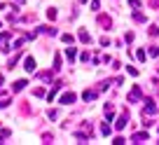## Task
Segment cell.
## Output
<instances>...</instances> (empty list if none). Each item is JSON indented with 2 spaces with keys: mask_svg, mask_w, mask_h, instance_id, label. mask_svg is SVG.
Instances as JSON below:
<instances>
[{
  "mask_svg": "<svg viewBox=\"0 0 159 145\" xmlns=\"http://www.w3.org/2000/svg\"><path fill=\"white\" fill-rule=\"evenodd\" d=\"M98 26H101L103 30H108L110 26H112V19H110V16H105V14H101V16H98Z\"/></svg>",
  "mask_w": 159,
  "mask_h": 145,
  "instance_id": "obj_6",
  "label": "cell"
},
{
  "mask_svg": "<svg viewBox=\"0 0 159 145\" xmlns=\"http://www.w3.org/2000/svg\"><path fill=\"white\" fill-rule=\"evenodd\" d=\"M24 68H26V73H35V70H38V61H35L33 56H26Z\"/></svg>",
  "mask_w": 159,
  "mask_h": 145,
  "instance_id": "obj_3",
  "label": "cell"
},
{
  "mask_svg": "<svg viewBox=\"0 0 159 145\" xmlns=\"http://www.w3.org/2000/svg\"><path fill=\"white\" fill-rule=\"evenodd\" d=\"M126 124H129V112H124L122 117H117V122H115V129H117V131H122Z\"/></svg>",
  "mask_w": 159,
  "mask_h": 145,
  "instance_id": "obj_5",
  "label": "cell"
},
{
  "mask_svg": "<svg viewBox=\"0 0 159 145\" xmlns=\"http://www.w3.org/2000/svg\"><path fill=\"white\" fill-rule=\"evenodd\" d=\"M75 98H77V96H75L73 91H66V94L61 96V101H59V103H61V105H73V103H75Z\"/></svg>",
  "mask_w": 159,
  "mask_h": 145,
  "instance_id": "obj_4",
  "label": "cell"
},
{
  "mask_svg": "<svg viewBox=\"0 0 159 145\" xmlns=\"http://www.w3.org/2000/svg\"><path fill=\"white\" fill-rule=\"evenodd\" d=\"M145 140H150V136H148V131H140V134H134L131 136V143H145Z\"/></svg>",
  "mask_w": 159,
  "mask_h": 145,
  "instance_id": "obj_7",
  "label": "cell"
},
{
  "mask_svg": "<svg viewBox=\"0 0 159 145\" xmlns=\"http://www.w3.org/2000/svg\"><path fill=\"white\" fill-rule=\"evenodd\" d=\"M47 16H49V19H52V21H54V19H56V10H54V7H49V10H47Z\"/></svg>",
  "mask_w": 159,
  "mask_h": 145,
  "instance_id": "obj_21",
  "label": "cell"
},
{
  "mask_svg": "<svg viewBox=\"0 0 159 145\" xmlns=\"http://www.w3.org/2000/svg\"><path fill=\"white\" fill-rule=\"evenodd\" d=\"M124 42H134V33H126L124 35Z\"/></svg>",
  "mask_w": 159,
  "mask_h": 145,
  "instance_id": "obj_30",
  "label": "cell"
},
{
  "mask_svg": "<svg viewBox=\"0 0 159 145\" xmlns=\"http://www.w3.org/2000/svg\"><path fill=\"white\" fill-rule=\"evenodd\" d=\"M61 40H63L66 45H73V42H75V38H73L70 33H63V35H61Z\"/></svg>",
  "mask_w": 159,
  "mask_h": 145,
  "instance_id": "obj_14",
  "label": "cell"
},
{
  "mask_svg": "<svg viewBox=\"0 0 159 145\" xmlns=\"http://www.w3.org/2000/svg\"><path fill=\"white\" fill-rule=\"evenodd\" d=\"M150 56H159V47H154V45L150 47Z\"/></svg>",
  "mask_w": 159,
  "mask_h": 145,
  "instance_id": "obj_24",
  "label": "cell"
},
{
  "mask_svg": "<svg viewBox=\"0 0 159 145\" xmlns=\"http://www.w3.org/2000/svg\"><path fill=\"white\" fill-rule=\"evenodd\" d=\"M80 42H84V45H91V35H89V30H87V28L80 30Z\"/></svg>",
  "mask_w": 159,
  "mask_h": 145,
  "instance_id": "obj_10",
  "label": "cell"
},
{
  "mask_svg": "<svg viewBox=\"0 0 159 145\" xmlns=\"http://www.w3.org/2000/svg\"><path fill=\"white\" fill-rule=\"evenodd\" d=\"M145 56H148V54H145V49H138V52H136V59H138V61H145Z\"/></svg>",
  "mask_w": 159,
  "mask_h": 145,
  "instance_id": "obj_20",
  "label": "cell"
},
{
  "mask_svg": "<svg viewBox=\"0 0 159 145\" xmlns=\"http://www.w3.org/2000/svg\"><path fill=\"white\" fill-rule=\"evenodd\" d=\"M143 103H145V108H143V115H154V112H157V105H154V101L152 98H145L143 101Z\"/></svg>",
  "mask_w": 159,
  "mask_h": 145,
  "instance_id": "obj_2",
  "label": "cell"
},
{
  "mask_svg": "<svg viewBox=\"0 0 159 145\" xmlns=\"http://www.w3.org/2000/svg\"><path fill=\"white\" fill-rule=\"evenodd\" d=\"M126 73H129V75H134V77H136V75H138V70H136V68H134V66H126Z\"/></svg>",
  "mask_w": 159,
  "mask_h": 145,
  "instance_id": "obj_22",
  "label": "cell"
},
{
  "mask_svg": "<svg viewBox=\"0 0 159 145\" xmlns=\"http://www.w3.org/2000/svg\"><path fill=\"white\" fill-rule=\"evenodd\" d=\"M140 98H143V89H140V84H134V89L129 91L126 101H129V103H138Z\"/></svg>",
  "mask_w": 159,
  "mask_h": 145,
  "instance_id": "obj_1",
  "label": "cell"
},
{
  "mask_svg": "<svg viewBox=\"0 0 159 145\" xmlns=\"http://www.w3.org/2000/svg\"><path fill=\"white\" fill-rule=\"evenodd\" d=\"M101 47H110V38H101Z\"/></svg>",
  "mask_w": 159,
  "mask_h": 145,
  "instance_id": "obj_27",
  "label": "cell"
},
{
  "mask_svg": "<svg viewBox=\"0 0 159 145\" xmlns=\"http://www.w3.org/2000/svg\"><path fill=\"white\" fill-rule=\"evenodd\" d=\"M40 33H47V35H56L54 26H40Z\"/></svg>",
  "mask_w": 159,
  "mask_h": 145,
  "instance_id": "obj_12",
  "label": "cell"
},
{
  "mask_svg": "<svg viewBox=\"0 0 159 145\" xmlns=\"http://www.w3.org/2000/svg\"><path fill=\"white\" fill-rule=\"evenodd\" d=\"M150 5H152V7H159V0H150Z\"/></svg>",
  "mask_w": 159,
  "mask_h": 145,
  "instance_id": "obj_31",
  "label": "cell"
},
{
  "mask_svg": "<svg viewBox=\"0 0 159 145\" xmlns=\"http://www.w3.org/2000/svg\"><path fill=\"white\" fill-rule=\"evenodd\" d=\"M96 94H98V91H94V89H84V91H82V101H87V103H91V101L96 98Z\"/></svg>",
  "mask_w": 159,
  "mask_h": 145,
  "instance_id": "obj_8",
  "label": "cell"
},
{
  "mask_svg": "<svg viewBox=\"0 0 159 145\" xmlns=\"http://www.w3.org/2000/svg\"><path fill=\"white\" fill-rule=\"evenodd\" d=\"M80 2H87V0H80Z\"/></svg>",
  "mask_w": 159,
  "mask_h": 145,
  "instance_id": "obj_33",
  "label": "cell"
},
{
  "mask_svg": "<svg viewBox=\"0 0 159 145\" xmlns=\"http://www.w3.org/2000/svg\"><path fill=\"white\" fill-rule=\"evenodd\" d=\"M40 80L49 82V80H52V70H45V73H40Z\"/></svg>",
  "mask_w": 159,
  "mask_h": 145,
  "instance_id": "obj_17",
  "label": "cell"
},
{
  "mask_svg": "<svg viewBox=\"0 0 159 145\" xmlns=\"http://www.w3.org/2000/svg\"><path fill=\"white\" fill-rule=\"evenodd\" d=\"M47 91L42 89V87H38V89H33V96H38V98H42V96H45Z\"/></svg>",
  "mask_w": 159,
  "mask_h": 145,
  "instance_id": "obj_18",
  "label": "cell"
},
{
  "mask_svg": "<svg viewBox=\"0 0 159 145\" xmlns=\"http://www.w3.org/2000/svg\"><path fill=\"white\" fill-rule=\"evenodd\" d=\"M75 56H77V49H75L73 45H70V47H66V59H68L70 63H73V61H75Z\"/></svg>",
  "mask_w": 159,
  "mask_h": 145,
  "instance_id": "obj_11",
  "label": "cell"
},
{
  "mask_svg": "<svg viewBox=\"0 0 159 145\" xmlns=\"http://www.w3.org/2000/svg\"><path fill=\"white\" fill-rule=\"evenodd\" d=\"M101 134H103V136H110V134H112V126H110L108 122H103V124H101Z\"/></svg>",
  "mask_w": 159,
  "mask_h": 145,
  "instance_id": "obj_13",
  "label": "cell"
},
{
  "mask_svg": "<svg viewBox=\"0 0 159 145\" xmlns=\"http://www.w3.org/2000/svg\"><path fill=\"white\" fill-rule=\"evenodd\" d=\"M148 33L152 35V38H157V35H159V26H154V24H152V26L148 28Z\"/></svg>",
  "mask_w": 159,
  "mask_h": 145,
  "instance_id": "obj_16",
  "label": "cell"
},
{
  "mask_svg": "<svg viewBox=\"0 0 159 145\" xmlns=\"http://www.w3.org/2000/svg\"><path fill=\"white\" fill-rule=\"evenodd\" d=\"M26 84H28L26 80H16L14 84H12V91H14V94H19V91H24V89H26Z\"/></svg>",
  "mask_w": 159,
  "mask_h": 145,
  "instance_id": "obj_9",
  "label": "cell"
},
{
  "mask_svg": "<svg viewBox=\"0 0 159 145\" xmlns=\"http://www.w3.org/2000/svg\"><path fill=\"white\" fill-rule=\"evenodd\" d=\"M10 105V98H0V108H7Z\"/></svg>",
  "mask_w": 159,
  "mask_h": 145,
  "instance_id": "obj_29",
  "label": "cell"
},
{
  "mask_svg": "<svg viewBox=\"0 0 159 145\" xmlns=\"http://www.w3.org/2000/svg\"><path fill=\"white\" fill-rule=\"evenodd\" d=\"M134 19L138 21V24H145V21H148V16H145V14H140V12H136V14H134Z\"/></svg>",
  "mask_w": 159,
  "mask_h": 145,
  "instance_id": "obj_15",
  "label": "cell"
},
{
  "mask_svg": "<svg viewBox=\"0 0 159 145\" xmlns=\"http://www.w3.org/2000/svg\"><path fill=\"white\" fill-rule=\"evenodd\" d=\"M61 68V54H54V70Z\"/></svg>",
  "mask_w": 159,
  "mask_h": 145,
  "instance_id": "obj_19",
  "label": "cell"
},
{
  "mask_svg": "<svg viewBox=\"0 0 159 145\" xmlns=\"http://www.w3.org/2000/svg\"><path fill=\"white\" fill-rule=\"evenodd\" d=\"M129 5L134 7V10H138V7H140V0H129Z\"/></svg>",
  "mask_w": 159,
  "mask_h": 145,
  "instance_id": "obj_25",
  "label": "cell"
},
{
  "mask_svg": "<svg viewBox=\"0 0 159 145\" xmlns=\"http://www.w3.org/2000/svg\"><path fill=\"white\" fill-rule=\"evenodd\" d=\"M47 117H49V120H56V117H59V110H49V112H47Z\"/></svg>",
  "mask_w": 159,
  "mask_h": 145,
  "instance_id": "obj_23",
  "label": "cell"
},
{
  "mask_svg": "<svg viewBox=\"0 0 159 145\" xmlns=\"http://www.w3.org/2000/svg\"><path fill=\"white\" fill-rule=\"evenodd\" d=\"M112 143H115V145H124V143H126V140H124V138H122V136H117V138H115V140H112Z\"/></svg>",
  "mask_w": 159,
  "mask_h": 145,
  "instance_id": "obj_26",
  "label": "cell"
},
{
  "mask_svg": "<svg viewBox=\"0 0 159 145\" xmlns=\"http://www.w3.org/2000/svg\"><path fill=\"white\" fill-rule=\"evenodd\" d=\"M16 2H19V5H24V2H26V0H16Z\"/></svg>",
  "mask_w": 159,
  "mask_h": 145,
  "instance_id": "obj_32",
  "label": "cell"
},
{
  "mask_svg": "<svg viewBox=\"0 0 159 145\" xmlns=\"http://www.w3.org/2000/svg\"><path fill=\"white\" fill-rule=\"evenodd\" d=\"M101 7V0H91V10H98Z\"/></svg>",
  "mask_w": 159,
  "mask_h": 145,
  "instance_id": "obj_28",
  "label": "cell"
}]
</instances>
